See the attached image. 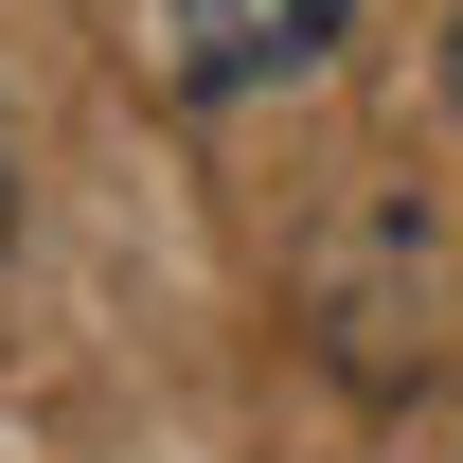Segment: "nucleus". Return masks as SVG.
I'll list each match as a JSON object with an SVG mask.
<instances>
[{
	"label": "nucleus",
	"instance_id": "1",
	"mask_svg": "<svg viewBox=\"0 0 463 463\" xmlns=\"http://www.w3.org/2000/svg\"><path fill=\"white\" fill-rule=\"evenodd\" d=\"M161 54H178L196 108H250V90L339 54V0H161Z\"/></svg>",
	"mask_w": 463,
	"mask_h": 463
},
{
	"label": "nucleus",
	"instance_id": "2",
	"mask_svg": "<svg viewBox=\"0 0 463 463\" xmlns=\"http://www.w3.org/2000/svg\"><path fill=\"white\" fill-rule=\"evenodd\" d=\"M0 232H18V161H0Z\"/></svg>",
	"mask_w": 463,
	"mask_h": 463
},
{
	"label": "nucleus",
	"instance_id": "3",
	"mask_svg": "<svg viewBox=\"0 0 463 463\" xmlns=\"http://www.w3.org/2000/svg\"><path fill=\"white\" fill-rule=\"evenodd\" d=\"M446 90H463V36H446Z\"/></svg>",
	"mask_w": 463,
	"mask_h": 463
}]
</instances>
